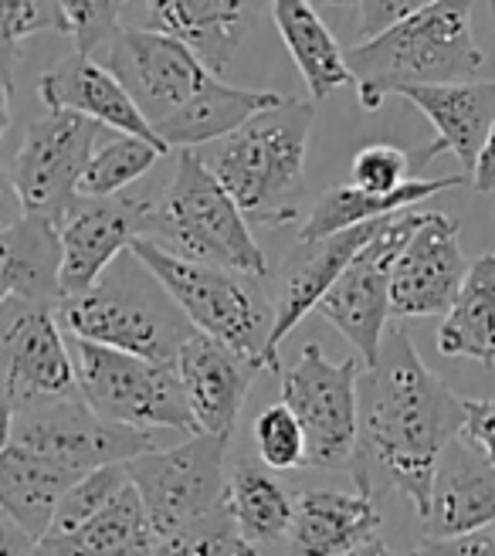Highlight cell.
Segmentation results:
<instances>
[{
    "instance_id": "cell-3",
    "label": "cell",
    "mask_w": 495,
    "mask_h": 556,
    "mask_svg": "<svg viewBox=\"0 0 495 556\" xmlns=\"http://www.w3.org/2000/svg\"><path fill=\"white\" fill-rule=\"evenodd\" d=\"M59 319L78 340L150 356L160 364H177L183 343L198 332L167 286L132 248L89 292L65 295L59 302Z\"/></svg>"
},
{
    "instance_id": "cell-35",
    "label": "cell",
    "mask_w": 495,
    "mask_h": 556,
    "mask_svg": "<svg viewBox=\"0 0 495 556\" xmlns=\"http://www.w3.org/2000/svg\"><path fill=\"white\" fill-rule=\"evenodd\" d=\"M244 549V540L234 526L231 509H221L211 519H201L187 530L163 536L153 556H238Z\"/></svg>"
},
{
    "instance_id": "cell-19",
    "label": "cell",
    "mask_w": 495,
    "mask_h": 556,
    "mask_svg": "<svg viewBox=\"0 0 495 556\" xmlns=\"http://www.w3.org/2000/svg\"><path fill=\"white\" fill-rule=\"evenodd\" d=\"M434 126L437 139L428 143L415 160V170L434 156L455 153L461 170L472 174L482 153L485 136L495 123V78L492 81H431V86H404L397 92Z\"/></svg>"
},
{
    "instance_id": "cell-32",
    "label": "cell",
    "mask_w": 495,
    "mask_h": 556,
    "mask_svg": "<svg viewBox=\"0 0 495 556\" xmlns=\"http://www.w3.org/2000/svg\"><path fill=\"white\" fill-rule=\"evenodd\" d=\"M163 153L167 150L150 143V139H143V136L119 132L113 143H105L92 153L86 174H81L78 193H86V198H109V193H119L132 180L150 174L153 163Z\"/></svg>"
},
{
    "instance_id": "cell-30",
    "label": "cell",
    "mask_w": 495,
    "mask_h": 556,
    "mask_svg": "<svg viewBox=\"0 0 495 556\" xmlns=\"http://www.w3.org/2000/svg\"><path fill=\"white\" fill-rule=\"evenodd\" d=\"M437 353L495 367V252L472 262L455 305L437 329Z\"/></svg>"
},
{
    "instance_id": "cell-31",
    "label": "cell",
    "mask_w": 495,
    "mask_h": 556,
    "mask_svg": "<svg viewBox=\"0 0 495 556\" xmlns=\"http://www.w3.org/2000/svg\"><path fill=\"white\" fill-rule=\"evenodd\" d=\"M228 509L244 543L265 546L289 540L295 498L271 476L268 465H238L228 479Z\"/></svg>"
},
{
    "instance_id": "cell-46",
    "label": "cell",
    "mask_w": 495,
    "mask_h": 556,
    "mask_svg": "<svg viewBox=\"0 0 495 556\" xmlns=\"http://www.w3.org/2000/svg\"><path fill=\"white\" fill-rule=\"evenodd\" d=\"M238 556H258V546H252V543H244V549H241Z\"/></svg>"
},
{
    "instance_id": "cell-26",
    "label": "cell",
    "mask_w": 495,
    "mask_h": 556,
    "mask_svg": "<svg viewBox=\"0 0 495 556\" xmlns=\"http://www.w3.org/2000/svg\"><path fill=\"white\" fill-rule=\"evenodd\" d=\"M78 479V471L17 448L11 441H4V448H0V506L11 522H17L35 540L51 530L54 509Z\"/></svg>"
},
{
    "instance_id": "cell-33",
    "label": "cell",
    "mask_w": 495,
    "mask_h": 556,
    "mask_svg": "<svg viewBox=\"0 0 495 556\" xmlns=\"http://www.w3.org/2000/svg\"><path fill=\"white\" fill-rule=\"evenodd\" d=\"M129 485V468L126 462H116V465H102L89 476H81L59 503L54 509V519H51V530L45 536H59V533H72L78 530L81 522L92 519L99 509H105L113 498ZM41 536V540H45Z\"/></svg>"
},
{
    "instance_id": "cell-41",
    "label": "cell",
    "mask_w": 495,
    "mask_h": 556,
    "mask_svg": "<svg viewBox=\"0 0 495 556\" xmlns=\"http://www.w3.org/2000/svg\"><path fill=\"white\" fill-rule=\"evenodd\" d=\"M461 438L495 465V401H465Z\"/></svg>"
},
{
    "instance_id": "cell-27",
    "label": "cell",
    "mask_w": 495,
    "mask_h": 556,
    "mask_svg": "<svg viewBox=\"0 0 495 556\" xmlns=\"http://www.w3.org/2000/svg\"><path fill=\"white\" fill-rule=\"evenodd\" d=\"M271 21L279 27L299 75L306 78L313 102H322L356 81L346 51L319 17L313 0H271Z\"/></svg>"
},
{
    "instance_id": "cell-42",
    "label": "cell",
    "mask_w": 495,
    "mask_h": 556,
    "mask_svg": "<svg viewBox=\"0 0 495 556\" xmlns=\"http://www.w3.org/2000/svg\"><path fill=\"white\" fill-rule=\"evenodd\" d=\"M472 190L479 193V198H488V193H495V123L485 136L482 143V153L475 160V170H472Z\"/></svg>"
},
{
    "instance_id": "cell-11",
    "label": "cell",
    "mask_w": 495,
    "mask_h": 556,
    "mask_svg": "<svg viewBox=\"0 0 495 556\" xmlns=\"http://www.w3.org/2000/svg\"><path fill=\"white\" fill-rule=\"evenodd\" d=\"M4 441L51 458L54 465L72 468L78 476L156 448L153 431L105 421L81 394L8 414Z\"/></svg>"
},
{
    "instance_id": "cell-2",
    "label": "cell",
    "mask_w": 495,
    "mask_h": 556,
    "mask_svg": "<svg viewBox=\"0 0 495 556\" xmlns=\"http://www.w3.org/2000/svg\"><path fill=\"white\" fill-rule=\"evenodd\" d=\"M472 8L475 0H437L391 24L388 31L353 45L346 59L356 78L360 109L377 113L404 86L469 81L482 75L488 54L475 41Z\"/></svg>"
},
{
    "instance_id": "cell-14",
    "label": "cell",
    "mask_w": 495,
    "mask_h": 556,
    "mask_svg": "<svg viewBox=\"0 0 495 556\" xmlns=\"http://www.w3.org/2000/svg\"><path fill=\"white\" fill-rule=\"evenodd\" d=\"M105 65L153 126L177 116L217 78L187 41L156 27H123L105 45Z\"/></svg>"
},
{
    "instance_id": "cell-28",
    "label": "cell",
    "mask_w": 495,
    "mask_h": 556,
    "mask_svg": "<svg viewBox=\"0 0 495 556\" xmlns=\"http://www.w3.org/2000/svg\"><path fill=\"white\" fill-rule=\"evenodd\" d=\"M465 184H472V174H455V177H437V180L410 177L394 193H373V190H364L356 184L329 187L322 198L313 204L309 217L302 220L299 241H319V238H329L337 231L367 225V220L388 217V214L404 211V207H415V204L434 198V193H445V190H455V187H465Z\"/></svg>"
},
{
    "instance_id": "cell-1",
    "label": "cell",
    "mask_w": 495,
    "mask_h": 556,
    "mask_svg": "<svg viewBox=\"0 0 495 556\" xmlns=\"http://www.w3.org/2000/svg\"><path fill=\"white\" fill-rule=\"evenodd\" d=\"M465 428V401L424 367L407 329L391 326L377 364L360 374V438L350 462L356 492L404 495L418 519L431 509L437 462Z\"/></svg>"
},
{
    "instance_id": "cell-36",
    "label": "cell",
    "mask_w": 495,
    "mask_h": 556,
    "mask_svg": "<svg viewBox=\"0 0 495 556\" xmlns=\"http://www.w3.org/2000/svg\"><path fill=\"white\" fill-rule=\"evenodd\" d=\"M4 11V72H11L17 45L35 35H68V21L59 0H0Z\"/></svg>"
},
{
    "instance_id": "cell-15",
    "label": "cell",
    "mask_w": 495,
    "mask_h": 556,
    "mask_svg": "<svg viewBox=\"0 0 495 556\" xmlns=\"http://www.w3.org/2000/svg\"><path fill=\"white\" fill-rule=\"evenodd\" d=\"M153 204L156 201L136 198V193H109V198L78 193L62 217V292H89L113 262L129 252L136 238L150 235Z\"/></svg>"
},
{
    "instance_id": "cell-21",
    "label": "cell",
    "mask_w": 495,
    "mask_h": 556,
    "mask_svg": "<svg viewBox=\"0 0 495 556\" xmlns=\"http://www.w3.org/2000/svg\"><path fill=\"white\" fill-rule=\"evenodd\" d=\"M271 0H147V24L187 41L221 75Z\"/></svg>"
},
{
    "instance_id": "cell-8",
    "label": "cell",
    "mask_w": 495,
    "mask_h": 556,
    "mask_svg": "<svg viewBox=\"0 0 495 556\" xmlns=\"http://www.w3.org/2000/svg\"><path fill=\"white\" fill-rule=\"evenodd\" d=\"M428 211L404 207L388 217H380L373 238L360 248L346 271L333 282L316 305V313L340 329V337L356 350L364 359V367L377 364L383 337H388V319L394 316L391 309V278L394 265L404 255V248L415 238V231L424 225Z\"/></svg>"
},
{
    "instance_id": "cell-10",
    "label": "cell",
    "mask_w": 495,
    "mask_h": 556,
    "mask_svg": "<svg viewBox=\"0 0 495 556\" xmlns=\"http://www.w3.org/2000/svg\"><path fill=\"white\" fill-rule=\"evenodd\" d=\"M360 374L364 359L333 364L319 343H306L295 367L282 374V401L306 431V465L350 468L360 438Z\"/></svg>"
},
{
    "instance_id": "cell-23",
    "label": "cell",
    "mask_w": 495,
    "mask_h": 556,
    "mask_svg": "<svg viewBox=\"0 0 495 556\" xmlns=\"http://www.w3.org/2000/svg\"><path fill=\"white\" fill-rule=\"evenodd\" d=\"M380 503L364 492L309 489L295 498L289 556H350L380 536Z\"/></svg>"
},
{
    "instance_id": "cell-44",
    "label": "cell",
    "mask_w": 495,
    "mask_h": 556,
    "mask_svg": "<svg viewBox=\"0 0 495 556\" xmlns=\"http://www.w3.org/2000/svg\"><path fill=\"white\" fill-rule=\"evenodd\" d=\"M350 556H401L397 549H391L388 543H383L380 536L377 540H370V543H364L360 549H353Z\"/></svg>"
},
{
    "instance_id": "cell-5",
    "label": "cell",
    "mask_w": 495,
    "mask_h": 556,
    "mask_svg": "<svg viewBox=\"0 0 495 556\" xmlns=\"http://www.w3.org/2000/svg\"><path fill=\"white\" fill-rule=\"evenodd\" d=\"M143 238H153L190 262L241 268L262 278L268 275L265 252L248 228L244 207L211 174L198 150H180L174 180L153 204V225Z\"/></svg>"
},
{
    "instance_id": "cell-12",
    "label": "cell",
    "mask_w": 495,
    "mask_h": 556,
    "mask_svg": "<svg viewBox=\"0 0 495 556\" xmlns=\"http://www.w3.org/2000/svg\"><path fill=\"white\" fill-rule=\"evenodd\" d=\"M102 129V123L65 109H48V116L24 129V143L8 163V180L27 214H45L62 225Z\"/></svg>"
},
{
    "instance_id": "cell-4",
    "label": "cell",
    "mask_w": 495,
    "mask_h": 556,
    "mask_svg": "<svg viewBox=\"0 0 495 556\" xmlns=\"http://www.w3.org/2000/svg\"><path fill=\"white\" fill-rule=\"evenodd\" d=\"M313 123L316 102L285 96L279 105L252 116L198 153L248 217H258L265 225H289L295 211L282 207V198L302 187Z\"/></svg>"
},
{
    "instance_id": "cell-24",
    "label": "cell",
    "mask_w": 495,
    "mask_h": 556,
    "mask_svg": "<svg viewBox=\"0 0 495 556\" xmlns=\"http://www.w3.org/2000/svg\"><path fill=\"white\" fill-rule=\"evenodd\" d=\"M62 225L45 214H21L0 231V299H21L38 305H59L62 292Z\"/></svg>"
},
{
    "instance_id": "cell-37",
    "label": "cell",
    "mask_w": 495,
    "mask_h": 556,
    "mask_svg": "<svg viewBox=\"0 0 495 556\" xmlns=\"http://www.w3.org/2000/svg\"><path fill=\"white\" fill-rule=\"evenodd\" d=\"M59 4L65 11L75 51L96 54L123 31L119 17L126 11V0H59Z\"/></svg>"
},
{
    "instance_id": "cell-13",
    "label": "cell",
    "mask_w": 495,
    "mask_h": 556,
    "mask_svg": "<svg viewBox=\"0 0 495 556\" xmlns=\"http://www.w3.org/2000/svg\"><path fill=\"white\" fill-rule=\"evenodd\" d=\"M62 329L65 326L59 319V305L0 299V356H4L8 414L81 394L75 356Z\"/></svg>"
},
{
    "instance_id": "cell-38",
    "label": "cell",
    "mask_w": 495,
    "mask_h": 556,
    "mask_svg": "<svg viewBox=\"0 0 495 556\" xmlns=\"http://www.w3.org/2000/svg\"><path fill=\"white\" fill-rule=\"evenodd\" d=\"M415 170V160H410L404 150L391 147V143H370L360 153L353 156L350 166V184L373 190V193H394L397 187H404Z\"/></svg>"
},
{
    "instance_id": "cell-16",
    "label": "cell",
    "mask_w": 495,
    "mask_h": 556,
    "mask_svg": "<svg viewBox=\"0 0 495 556\" xmlns=\"http://www.w3.org/2000/svg\"><path fill=\"white\" fill-rule=\"evenodd\" d=\"M469 262L458 244V220L442 211H428L424 225L415 231L391 278L394 319H418L448 313L458 289L469 275Z\"/></svg>"
},
{
    "instance_id": "cell-45",
    "label": "cell",
    "mask_w": 495,
    "mask_h": 556,
    "mask_svg": "<svg viewBox=\"0 0 495 556\" xmlns=\"http://www.w3.org/2000/svg\"><path fill=\"white\" fill-rule=\"evenodd\" d=\"M316 8H346V4H356V0H313Z\"/></svg>"
},
{
    "instance_id": "cell-9",
    "label": "cell",
    "mask_w": 495,
    "mask_h": 556,
    "mask_svg": "<svg viewBox=\"0 0 495 556\" xmlns=\"http://www.w3.org/2000/svg\"><path fill=\"white\" fill-rule=\"evenodd\" d=\"M228 434L201 431L177 448H153L126 462L160 540L228 509Z\"/></svg>"
},
{
    "instance_id": "cell-29",
    "label": "cell",
    "mask_w": 495,
    "mask_h": 556,
    "mask_svg": "<svg viewBox=\"0 0 495 556\" xmlns=\"http://www.w3.org/2000/svg\"><path fill=\"white\" fill-rule=\"evenodd\" d=\"M282 99L285 96H279V92L238 89V86H225L221 78H214L187 109H180V113L170 119L156 123L153 129L160 132V139L170 150L174 147L177 150H198V147H207V143H214V139L234 132L252 116L265 113V109H271V105H279Z\"/></svg>"
},
{
    "instance_id": "cell-20",
    "label": "cell",
    "mask_w": 495,
    "mask_h": 556,
    "mask_svg": "<svg viewBox=\"0 0 495 556\" xmlns=\"http://www.w3.org/2000/svg\"><path fill=\"white\" fill-rule=\"evenodd\" d=\"M177 370L183 380L190 410L198 417V428L231 438L238 414L248 401V391H252V383L265 370V364L198 329L183 343L177 356Z\"/></svg>"
},
{
    "instance_id": "cell-39",
    "label": "cell",
    "mask_w": 495,
    "mask_h": 556,
    "mask_svg": "<svg viewBox=\"0 0 495 556\" xmlns=\"http://www.w3.org/2000/svg\"><path fill=\"white\" fill-rule=\"evenodd\" d=\"M360 4V35L373 38L380 31H388L391 24L404 21L407 14H418L437 0H356Z\"/></svg>"
},
{
    "instance_id": "cell-40",
    "label": "cell",
    "mask_w": 495,
    "mask_h": 556,
    "mask_svg": "<svg viewBox=\"0 0 495 556\" xmlns=\"http://www.w3.org/2000/svg\"><path fill=\"white\" fill-rule=\"evenodd\" d=\"M410 556H495V526L442 540H424Z\"/></svg>"
},
{
    "instance_id": "cell-6",
    "label": "cell",
    "mask_w": 495,
    "mask_h": 556,
    "mask_svg": "<svg viewBox=\"0 0 495 556\" xmlns=\"http://www.w3.org/2000/svg\"><path fill=\"white\" fill-rule=\"evenodd\" d=\"M132 252L167 286L187 319L201 332L265 364L275 329V305L262 289V275L180 258L153 238H136Z\"/></svg>"
},
{
    "instance_id": "cell-17",
    "label": "cell",
    "mask_w": 495,
    "mask_h": 556,
    "mask_svg": "<svg viewBox=\"0 0 495 556\" xmlns=\"http://www.w3.org/2000/svg\"><path fill=\"white\" fill-rule=\"evenodd\" d=\"M380 225L377 220H367V225H356L346 231H337L319 241H299L295 252L282 271V292L279 302H275V329L268 340V356L265 364L271 374H282L279 364V346L289 340V332L306 319L309 313H316V305L322 302V295L333 289L337 278L346 271V265L360 255V248L373 238Z\"/></svg>"
},
{
    "instance_id": "cell-43",
    "label": "cell",
    "mask_w": 495,
    "mask_h": 556,
    "mask_svg": "<svg viewBox=\"0 0 495 556\" xmlns=\"http://www.w3.org/2000/svg\"><path fill=\"white\" fill-rule=\"evenodd\" d=\"M35 546H38V540L27 536L17 522H11L4 516V553L0 556H35Z\"/></svg>"
},
{
    "instance_id": "cell-7",
    "label": "cell",
    "mask_w": 495,
    "mask_h": 556,
    "mask_svg": "<svg viewBox=\"0 0 495 556\" xmlns=\"http://www.w3.org/2000/svg\"><path fill=\"white\" fill-rule=\"evenodd\" d=\"M72 356L81 397L105 421L147 431L170 428L201 434L177 364H160V359L78 337H72Z\"/></svg>"
},
{
    "instance_id": "cell-25",
    "label": "cell",
    "mask_w": 495,
    "mask_h": 556,
    "mask_svg": "<svg viewBox=\"0 0 495 556\" xmlns=\"http://www.w3.org/2000/svg\"><path fill=\"white\" fill-rule=\"evenodd\" d=\"M160 546V533L147 513V503L136 482L86 519L72 533L45 536L35 546V556H153Z\"/></svg>"
},
{
    "instance_id": "cell-47",
    "label": "cell",
    "mask_w": 495,
    "mask_h": 556,
    "mask_svg": "<svg viewBox=\"0 0 495 556\" xmlns=\"http://www.w3.org/2000/svg\"><path fill=\"white\" fill-rule=\"evenodd\" d=\"M488 8H492V14H495V0H488Z\"/></svg>"
},
{
    "instance_id": "cell-22",
    "label": "cell",
    "mask_w": 495,
    "mask_h": 556,
    "mask_svg": "<svg viewBox=\"0 0 495 556\" xmlns=\"http://www.w3.org/2000/svg\"><path fill=\"white\" fill-rule=\"evenodd\" d=\"M424 540L458 536L495 526V465L461 434L437 462L431 509L421 516Z\"/></svg>"
},
{
    "instance_id": "cell-18",
    "label": "cell",
    "mask_w": 495,
    "mask_h": 556,
    "mask_svg": "<svg viewBox=\"0 0 495 556\" xmlns=\"http://www.w3.org/2000/svg\"><path fill=\"white\" fill-rule=\"evenodd\" d=\"M38 96L45 109H65V113L89 116L105 129L143 136L150 143L170 150L153 129V123L143 116V109L126 92L123 81L113 75V68L105 62H96L86 51H72L62 62L48 65L38 81Z\"/></svg>"
},
{
    "instance_id": "cell-34",
    "label": "cell",
    "mask_w": 495,
    "mask_h": 556,
    "mask_svg": "<svg viewBox=\"0 0 495 556\" xmlns=\"http://www.w3.org/2000/svg\"><path fill=\"white\" fill-rule=\"evenodd\" d=\"M255 444H258V458L271 471H289L306 465V431H302L299 417L292 407L271 404L255 417Z\"/></svg>"
}]
</instances>
